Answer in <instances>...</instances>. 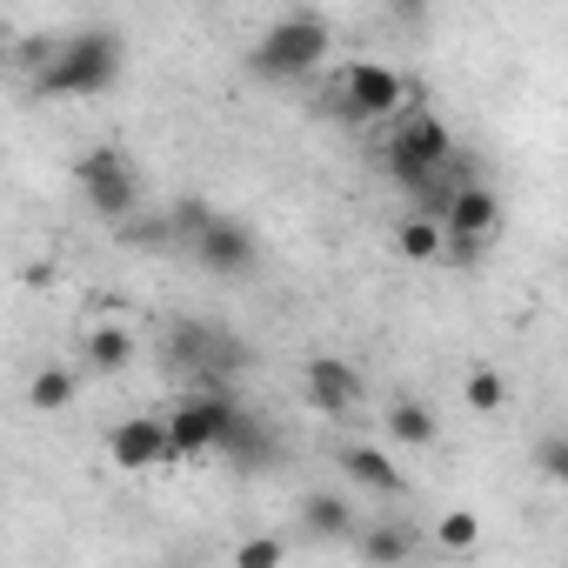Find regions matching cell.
I'll return each mask as SVG.
<instances>
[{"label": "cell", "instance_id": "obj_1", "mask_svg": "<svg viewBox=\"0 0 568 568\" xmlns=\"http://www.w3.org/2000/svg\"><path fill=\"white\" fill-rule=\"evenodd\" d=\"M128 48L114 28H81V34H48V54L28 68V88L41 101H94L121 81Z\"/></svg>", "mask_w": 568, "mask_h": 568}, {"label": "cell", "instance_id": "obj_2", "mask_svg": "<svg viewBox=\"0 0 568 568\" xmlns=\"http://www.w3.org/2000/svg\"><path fill=\"white\" fill-rule=\"evenodd\" d=\"M328 21L322 14H281L274 28H261V41H254V54H247V68H254V81H274V88H295V81H308L322 61H328Z\"/></svg>", "mask_w": 568, "mask_h": 568}, {"label": "cell", "instance_id": "obj_3", "mask_svg": "<svg viewBox=\"0 0 568 568\" xmlns=\"http://www.w3.org/2000/svg\"><path fill=\"white\" fill-rule=\"evenodd\" d=\"M388 121H395V128H388V141H382V168L415 194V187L442 168V154L455 148V134H448V121H442L435 108H395Z\"/></svg>", "mask_w": 568, "mask_h": 568}, {"label": "cell", "instance_id": "obj_4", "mask_svg": "<svg viewBox=\"0 0 568 568\" xmlns=\"http://www.w3.org/2000/svg\"><path fill=\"white\" fill-rule=\"evenodd\" d=\"M161 355H168V368L194 375V388H227V382L247 368V348H241L234 335H221L214 322H174Z\"/></svg>", "mask_w": 568, "mask_h": 568}, {"label": "cell", "instance_id": "obj_5", "mask_svg": "<svg viewBox=\"0 0 568 568\" xmlns=\"http://www.w3.org/2000/svg\"><path fill=\"white\" fill-rule=\"evenodd\" d=\"M328 108H335L348 128H368V121H388L395 108H408V81H402L388 61H348V68L328 81Z\"/></svg>", "mask_w": 568, "mask_h": 568}, {"label": "cell", "instance_id": "obj_6", "mask_svg": "<svg viewBox=\"0 0 568 568\" xmlns=\"http://www.w3.org/2000/svg\"><path fill=\"white\" fill-rule=\"evenodd\" d=\"M74 181H81V194H88V207H94L101 221H121V214L141 207V168H134V154L114 148V141L88 148V154L74 161Z\"/></svg>", "mask_w": 568, "mask_h": 568}, {"label": "cell", "instance_id": "obj_7", "mask_svg": "<svg viewBox=\"0 0 568 568\" xmlns=\"http://www.w3.org/2000/svg\"><path fill=\"white\" fill-rule=\"evenodd\" d=\"M227 388H194V395H181L168 415H161V428H168V462H201V455H214V435H221V422H227Z\"/></svg>", "mask_w": 568, "mask_h": 568}, {"label": "cell", "instance_id": "obj_8", "mask_svg": "<svg viewBox=\"0 0 568 568\" xmlns=\"http://www.w3.org/2000/svg\"><path fill=\"white\" fill-rule=\"evenodd\" d=\"M207 274H221V281H241V274H254V261H261V241H254V227L247 221H234V214H214L201 234H194V247H187Z\"/></svg>", "mask_w": 568, "mask_h": 568}, {"label": "cell", "instance_id": "obj_9", "mask_svg": "<svg viewBox=\"0 0 568 568\" xmlns=\"http://www.w3.org/2000/svg\"><path fill=\"white\" fill-rule=\"evenodd\" d=\"M302 395H308V408H322L328 422H348L355 408H362V375L342 362V355H308V368H302Z\"/></svg>", "mask_w": 568, "mask_h": 568}, {"label": "cell", "instance_id": "obj_10", "mask_svg": "<svg viewBox=\"0 0 568 568\" xmlns=\"http://www.w3.org/2000/svg\"><path fill=\"white\" fill-rule=\"evenodd\" d=\"M214 455H227L234 468H267L274 462V435H267V422L247 402H227V422L214 435Z\"/></svg>", "mask_w": 568, "mask_h": 568}, {"label": "cell", "instance_id": "obj_11", "mask_svg": "<svg viewBox=\"0 0 568 568\" xmlns=\"http://www.w3.org/2000/svg\"><path fill=\"white\" fill-rule=\"evenodd\" d=\"M108 462L128 468V475H141V468H168V428H161L154 415H128V422H114V435H108Z\"/></svg>", "mask_w": 568, "mask_h": 568}, {"label": "cell", "instance_id": "obj_12", "mask_svg": "<svg viewBox=\"0 0 568 568\" xmlns=\"http://www.w3.org/2000/svg\"><path fill=\"white\" fill-rule=\"evenodd\" d=\"M442 227H448V234H481V241H495V227H501V201H495V187H488V181L455 187L448 207H442Z\"/></svg>", "mask_w": 568, "mask_h": 568}, {"label": "cell", "instance_id": "obj_13", "mask_svg": "<svg viewBox=\"0 0 568 568\" xmlns=\"http://www.w3.org/2000/svg\"><path fill=\"white\" fill-rule=\"evenodd\" d=\"M342 475H348L355 488L382 495V501H395V495L408 488V475L395 468V455H388V448H375V442H348V448H342Z\"/></svg>", "mask_w": 568, "mask_h": 568}, {"label": "cell", "instance_id": "obj_14", "mask_svg": "<svg viewBox=\"0 0 568 568\" xmlns=\"http://www.w3.org/2000/svg\"><path fill=\"white\" fill-rule=\"evenodd\" d=\"M81 355H88V375H128V368H134V355H141V342H134V328L101 322V328H88Z\"/></svg>", "mask_w": 568, "mask_h": 568}, {"label": "cell", "instance_id": "obj_15", "mask_svg": "<svg viewBox=\"0 0 568 568\" xmlns=\"http://www.w3.org/2000/svg\"><path fill=\"white\" fill-rule=\"evenodd\" d=\"M382 428H388L395 448H435V435H442V422H435V408L422 395H395L388 415H382Z\"/></svg>", "mask_w": 568, "mask_h": 568}, {"label": "cell", "instance_id": "obj_16", "mask_svg": "<svg viewBox=\"0 0 568 568\" xmlns=\"http://www.w3.org/2000/svg\"><path fill=\"white\" fill-rule=\"evenodd\" d=\"M302 528L315 541H348L355 535V501L335 495V488H315V495H302Z\"/></svg>", "mask_w": 568, "mask_h": 568}, {"label": "cell", "instance_id": "obj_17", "mask_svg": "<svg viewBox=\"0 0 568 568\" xmlns=\"http://www.w3.org/2000/svg\"><path fill=\"white\" fill-rule=\"evenodd\" d=\"M348 541H355V555H362V561H375V568H388V561H408V555H415V528H408V521H375V528H362V521H355V535H348Z\"/></svg>", "mask_w": 568, "mask_h": 568}, {"label": "cell", "instance_id": "obj_18", "mask_svg": "<svg viewBox=\"0 0 568 568\" xmlns=\"http://www.w3.org/2000/svg\"><path fill=\"white\" fill-rule=\"evenodd\" d=\"M74 395H81V375L74 368H41L28 382V408L34 415H61V408H74Z\"/></svg>", "mask_w": 568, "mask_h": 568}, {"label": "cell", "instance_id": "obj_19", "mask_svg": "<svg viewBox=\"0 0 568 568\" xmlns=\"http://www.w3.org/2000/svg\"><path fill=\"white\" fill-rule=\"evenodd\" d=\"M395 247H402V261H442V214H408L402 227H395Z\"/></svg>", "mask_w": 568, "mask_h": 568}, {"label": "cell", "instance_id": "obj_20", "mask_svg": "<svg viewBox=\"0 0 568 568\" xmlns=\"http://www.w3.org/2000/svg\"><path fill=\"white\" fill-rule=\"evenodd\" d=\"M114 227H121V241H128V247H148V254H174V227H168V214H148V207H134V214H121Z\"/></svg>", "mask_w": 568, "mask_h": 568}, {"label": "cell", "instance_id": "obj_21", "mask_svg": "<svg viewBox=\"0 0 568 568\" xmlns=\"http://www.w3.org/2000/svg\"><path fill=\"white\" fill-rule=\"evenodd\" d=\"M214 221V207H207V194H181L174 207H168V227H174V247H194V234Z\"/></svg>", "mask_w": 568, "mask_h": 568}, {"label": "cell", "instance_id": "obj_22", "mask_svg": "<svg viewBox=\"0 0 568 568\" xmlns=\"http://www.w3.org/2000/svg\"><path fill=\"white\" fill-rule=\"evenodd\" d=\"M462 402H468L475 415H501V408H508V382H501L495 368H475V375L462 382Z\"/></svg>", "mask_w": 568, "mask_h": 568}, {"label": "cell", "instance_id": "obj_23", "mask_svg": "<svg viewBox=\"0 0 568 568\" xmlns=\"http://www.w3.org/2000/svg\"><path fill=\"white\" fill-rule=\"evenodd\" d=\"M535 475L541 481H568V435H541L535 442Z\"/></svg>", "mask_w": 568, "mask_h": 568}, {"label": "cell", "instance_id": "obj_24", "mask_svg": "<svg viewBox=\"0 0 568 568\" xmlns=\"http://www.w3.org/2000/svg\"><path fill=\"white\" fill-rule=\"evenodd\" d=\"M234 561L241 568H274V561H288V541H281V535H254V541L234 548Z\"/></svg>", "mask_w": 568, "mask_h": 568}, {"label": "cell", "instance_id": "obj_25", "mask_svg": "<svg viewBox=\"0 0 568 568\" xmlns=\"http://www.w3.org/2000/svg\"><path fill=\"white\" fill-rule=\"evenodd\" d=\"M481 254H488V241H481V234H448V227H442V261H455V267H475Z\"/></svg>", "mask_w": 568, "mask_h": 568}, {"label": "cell", "instance_id": "obj_26", "mask_svg": "<svg viewBox=\"0 0 568 568\" xmlns=\"http://www.w3.org/2000/svg\"><path fill=\"white\" fill-rule=\"evenodd\" d=\"M475 535H481L475 515H442V548H475Z\"/></svg>", "mask_w": 568, "mask_h": 568}, {"label": "cell", "instance_id": "obj_27", "mask_svg": "<svg viewBox=\"0 0 568 568\" xmlns=\"http://www.w3.org/2000/svg\"><path fill=\"white\" fill-rule=\"evenodd\" d=\"M428 8H435V0H388V21H402L415 34V28H428Z\"/></svg>", "mask_w": 568, "mask_h": 568}]
</instances>
